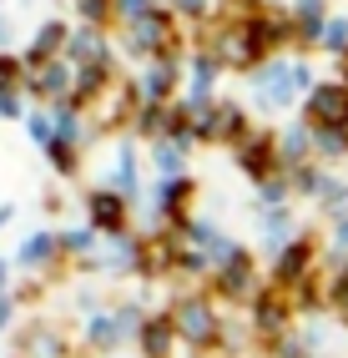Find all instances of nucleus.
Masks as SVG:
<instances>
[{"label": "nucleus", "instance_id": "f257e3e1", "mask_svg": "<svg viewBox=\"0 0 348 358\" xmlns=\"http://www.w3.org/2000/svg\"><path fill=\"white\" fill-rule=\"evenodd\" d=\"M308 106L323 127H348V86H318Z\"/></svg>", "mask_w": 348, "mask_h": 358}, {"label": "nucleus", "instance_id": "f03ea898", "mask_svg": "<svg viewBox=\"0 0 348 358\" xmlns=\"http://www.w3.org/2000/svg\"><path fill=\"white\" fill-rule=\"evenodd\" d=\"M172 323H177L182 333H187V338H197V343H207V338H212V313H207V308H202L197 298H187V303H182L177 313H172Z\"/></svg>", "mask_w": 348, "mask_h": 358}, {"label": "nucleus", "instance_id": "7ed1b4c3", "mask_svg": "<svg viewBox=\"0 0 348 358\" xmlns=\"http://www.w3.org/2000/svg\"><path fill=\"white\" fill-rule=\"evenodd\" d=\"M91 217H96V227H101V232H122V222H126V207L116 202L111 192H96V197H91Z\"/></svg>", "mask_w": 348, "mask_h": 358}, {"label": "nucleus", "instance_id": "20e7f679", "mask_svg": "<svg viewBox=\"0 0 348 358\" xmlns=\"http://www.w3.org/2000/svg\"><path fill=\"white\" fill-rule=\"evenodd\" d=\"M131 41L142 45V51H157V45L167 41V20H161V15H142V20L131 26Z\"/></svg>", "mask_w": 348, "mask_h": 358}, {"label": "nucleus", "instance_id": "39448f33", "mask_svg": "<svg viewBox=\"0 0 348 358\" xmlns=\"http://www.w3.org/2000/svg\"><path fill=\"white\" fill-rule=\"evenodd\" d=\"M142 338H147V353H152V358H167V348H172V323H167V318L142 323Z\"/></svg>", "mask_w": 348, "mask_h": 358}, {"label": "nucleus", "instance_id": "423d86ee", "mask_svg": "<svg viewBox=\"0 0 348 358\" xmlns=\"http://www.w3.org/2000/svg\"><path fill=\"white\" fill-rule=\"evenodd\" d=\"M268 162H273L268 136H263V141H242V166H247L252 177H263V172H268Z\"/></svg>", "mask_w": 348, "mask_h": 358}, {"label": "nucleus", "instance_id": "0eeeda50", "mask_svg": "<svg viewBox=\"0 0 348 358\" xmlns=\"http://www.w3.org/2000/svg\"><path fill=\"white\" fill-rule=\"evenodd\" d=\"M303 268H308V243H293L283 252V262H277V278H298Z\"/></svg>", "mask_w": 348, "mask_h": 358}, {"label": "nucleus", "instance_id": "6e6552de", "mask_svg": "<svg viewBox=\"0 0 348 358\" xmlns=\"http://www.w3.org/2000/svg\"><path fill=\"white\" fill-rule=\"evenodd\" d=\"M318 147L328 152V157L348 152V127H323V131H318Z\"/></svg>", "mask_w": 348, "mask_h": 358}, {"label": "nucleus", "instance_id": "1a4fd4ad", "mask_svg": "<svg viewBox=\"0 0 348 358\" xmlns=\"http://www.w3.org/2000/svg\"><path fill=\"white\" fill-rule=\"evenodd\" d=\"M91 343H96V348H116V323L96 318V323H91Z\"/></svg>", "mask_w": 348, "mask_h": 358}, {"label": "nucleus", "instance_id": "9d476101", "mask_svg": "<svg viewBox=\"0 0 348 358\" xmlns=\"http://www.w3.org/2000/svg\"><path fill=\"white\" fill-rule=\"evenodd\" d=\"M157 166H161V172H177V166H182L177 141H161V147H157Z\"/></svg>", "mask_w": 348, "mask_h": 358}, {"label": "nucleus", "instance_id": "9b49d317", "mask_svg": "<svg viewBox=\"0 0 348 358\" xmlns=\"http://www.w3.org/2000/svg\"><path fill=\"white\" fill-rule=\"evenodd\" d=\"M56 41H61V26H45V31H41V41L31 45V61H41V56H45V51H51V45H56Z\"/></svg>", "mask_w": 348, "mask_h": 358}, {"label": "nucleus", "instance_id": "f8f14e48", "mask_svg": "<svg viewBox=\"0 0 348 358\" xmlns=\"http://www.w3.org/2000/svg\"><path fill=\"white\" fill-rule=\"evenodd\" d=\"M258 328H268V333H277V328H283V308H277V303H268V308H258Z\"/></svg>", "mask_w": 348, "mask_h": 358}, {"label": "nucleus", "instance_id": "ddd939ff", "mask_svg": "<svg viewBox=\"0 0 348 358\" xmlns=\"http://www.w3.org/2000/svg\"><path fill=\"white\" fill-rule=\"evenodd\" d=\"M283 152H288V157H298V152H308V131H303V127H293V131L283 136Z\"/></svg>", "mask_w": 348, "mask_h": 358}, {"label": "nucleus", "instance_id": "4468645a", "mask_svg": "<svg viewBox=\"0 0 348 358\" xmlns=\"http://www.w3.org/2000/svg\"><path fill=\"white\" fill-rule=\"evenodd\" d=\"M61 86H66V71H61V66L41 71V91H61Z\"/></svg>", "mask_w": 348, "mask_h": 358}, {"label": "nucleus", "instance_id": "2eb2a0df", "mask_svg": "<svg viewBox=\"0 0 348 358\" xmlns=\"http://www.w3.org/2000/svg\"><path fill=\"white\" fill-rule=\"evenodd\" d=\"M51 248H56L51 237H31V248L20 252V257H26V262H36V257H45V252H51Z\"/></svg>", "mask_w": 348, "mask_h": 358}, {"label": "nucleus", "instance_id": "dca6fc26", "mask_svg": "<svg viewBox=\"0 0 348 358\" xmlns=\"http://www.w3.org/2000/svg\"><path fill=\"white\" fill-rule=\"evenodd\" d=\"M15 71H20V61H10V56H0V96H6V86L15 81Z\"/></svg>", "mask_w": 348, "mask_h": 358}, {"label": "nucleus", "instance_id": "f3484780", "mask_svg": "<svg viewBox=\"0 0 348 358\" xmlns=\"http://www.w3.org/2000/svg\"><path fill=\"white\" fill-rule=\"evenodd\" d=\"M323 36H328V45H348V20H333Z\"/></svg>", "mask_w": 348, "mask_h": 358}, {"label": "nucleus", "instance_id": "a211bd4d", "mask_svg": "<svg viewBox=\"0 0 348 358\" xmlns=\"http://www.w3.org/2000/svg\"><path fill=\"white\" fill-rule=\"evenodd\" d=\"M81 15L86 20H101L106 15V0H81Z\"/></svg>", "mask_w": 348, "mask_h": 358}, {"label": "nucleus", "instance_id": "6ab92c4d", "mask_svg": "<svg viewBox=\"0 0 348 358\" xmlns=\"http://www.w3.org/2000/svg\"><path fill=\"white\" fill-rule=\"evenodd\" d=\"M0 116H20V101L10 96V91H6V96H0Z\"/></svg>", "mask_w": 348, "mask_h": 358}, {"label": "nucleus", "instance_id": "aec40b11", "mask_svg": "<svg viewBox=\"0 0 348 358\" xmlns=\"http://www.w3.org/2000/svg\"><path fill=\"white\" fill-rule=\"evenodd\" d=\"M333 237H338V248H348V217H343V222L333 227Z\"/></svg>", "mask_w": 348, "mask_h": 358}, {"label": "nucleus", "instance_id": "412c9836", "mask_svg": "<svg viewBox=\"0 0 348 358\" xmlns=\"http://www.w3.org/2000/svg\"><path fill=\"white\" fill-rule=\"evenodd\" d=\"M177 10H187V15H197V10H202V0H177Z\"/></svg>", "mask_w": 348, "mask_h": 358}, {"label": "nucleus", "instance_id": "4be33fe9", "mask_svg": "<svg viewBox=\"0 0 348 358\" xmlns=\"http://www.w3.org/2000/svg\"><path fill=\"white\" fill-rule=\"evenodd\" d=\"M6 36H10V26H6V15H0V41H6Z\"/></svg>", "mask_w": 348, "mask_h": 358}, {"label": "nucleus", "instance_id": "5701e85b", "mask_svg": "<svg viewBox=\"0 0 348 358\" xmlns=\"http://www.w3.org/2000/svg\"><path fill=\"white\" fill-rule=\"evenodd\" d=\"M343 76H348V66H343ZM343 86H348V81H343Z\"/></svg>", "mask_w": 348, "mask_h": 358}]
</instances>
